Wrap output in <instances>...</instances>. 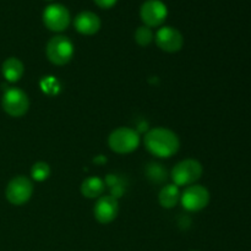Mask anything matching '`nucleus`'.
Instances as JSON below:
<instances>
[{
  "instance_id": "f257e3e1",
  "label": "nucleus",
  "mask_w": 251,
  "mask_h": 251,
  "mask_svg": "<svg viewBox=\"0 0 251 251\" xmlns=\"http://www.w3.org/2000/svg\"><path fill=\"white\" fill-rule=\"evenodd\" d=\"M144 145L152 156L158 158H171L180 149V140L173 130L157 126L146 132Z\"/></svg>"
},
{
  "instance_id": "f03ea898",
  "label": "nucleus",
  "mask_w": 251,
  "mask_h": 251,
  "mask_svg": "<svg viewBox=\"0 0 251 251\" xmlns=\"http://www.w3.org/2000/svg\"><path fill=\"white\" fill-rule=\"evenodd\" d=\"M139 132L127 126H120L113 130L108 136V146L118 154H127L134 152L140 146Z\"/></svg>"
},
{
  "instance_id": "7ed1b4c3",
  "label": "nucleus",
  "mask_w": 251,
  "mask_h": 251,
  "mask_svg": "<svg viewBox=\"0 0 251 251\" xmlns=\"http://www.w3.org/2000/svg\"><path fill=\"white\" fill-rule=\"evenodd\" d=\"M75 54V47L69 37L58 34L51 37L46 47V55L51 64L64 66L71 61Z\"/></svg>"
},
{
  "instance_id": "20e7f679",
  "label": "nucleus",
  "mask_w": 251,
  "mask_h": 251,
  "mask_svg": "<svg viewBox=\"0 0 251 251\" xmlns=\"http://www.w3.org/2000/svg\"><path fill=\"white\" fill-rule=\"evenodd\" d=\"M203 173V167L198 159L186 158L173 167L171 178L176 186H189L195 184Z\"/></svg>"
},
{
  "instance_id": "39448f33",
  "label": "nucleus",
  "mask_w": 251,
  "mask_h": 251,
  "mask_svg": "<svg viewBox=\"0 0 251 251\" xmlns=\"http://www.w3.org/2000/svg\"><path fill=\"white\" fill-rule=\"evenodd\" d=\"M34 186L29 178L25 176H16L7 183L5 196L14 206H24L31 200Z\"/></svg>"
},
{
  "instance_id": "423d86ee",
  "label": "nucleus",
  "mask_w": 251,
  "mask_h": 251,
  "mask_svg": "<svg viewBox=\"0 0 251 251\" xmlns=\"http://www.w3.org/2000/svg\"><path fill=\"white\" fill-rule=\"evenodd\" d=\"M1 105L7 115L12 118H21L28 112L29 98L21 88L10 87L6 88L2 95Z\"/></svg>"
},
{
  "instance_id": "0eeeda50",
  "label": "nucleus",
  "mask_w": 251,
  "mask_h": 251,
  "mask_svg": "<svg viewBox=\"0 0 251 251\" xmlns=\"http://www.w3.org/2000/svg\"><path fill=\"white\" fill-rule=\"evenodd\" d=\"M211 200L210 191L200 184H193L180 194V203L189 212H199L208 206Z\"/></svg>"
},
{
  "instance_id": "6e6552de",
  "label": "nucleus",
  "mask_w": 251,
  "mask_h": 251,
  "mask_svg": "<svg viewBox=\"0 0 251 251\" xmlns=\"http://www.w3.org/2000/svg\"><path fill=\"white\" fill-rule=\"evenodd\" d=\"M43 24L48 29L53 32H63L69 27L71 22L70 11L61 4H50L43 11Z\"/></svg>"
},
{
  "instance_id": "1a4fd4ad",
  "label": "nucleus",
  "mask_w": 251,
  "mask_h": 251,
  "mask_svg": "<svg viewBox=\"0 0 251 251\" xmlns=\"http://www.w3.org/2000/svg\"><path fill=\"white\" fill-rule=\"evenodd\" d=\"M168 7L162 0H146L140 7V17L145 26L159 27L166 22Z\"/></svg>"
},
{
  "instance_id": "9d476101",
  "label": "nucleus",
  "mask_w": 251,
  "mask_h": 251,
  "mask_svg": "<svg viewBox=\"0 0 251 251\" xmlns=\"http://www.w3.org/2000/svg\"><path fill=\"white\" fill-rule=\"evenodd\" d=\"M154 42L161 50L176 53L184 46V37L179 29L172 26H163L154 34Z\"/></svg>"
},
{
  "instance_id": "9b49d317",
  "label": "nucleus",
  "mask_w": 251,
  "mask_h": 251,
  "mask_svg": "<svg viewBox=\"0 0 251 251\" xmlns=\"http://www.w3.org/2000/svg\"><path fill=\"white\" fill-rule=\"evenodd\" d=\"M119 212V201L113 195H102L97 199L93 207L95 218L100 225H109L117 218Z\"/></svg>"
},
{
  "instance_id": "f8f14e48",
  "label": "nucleus",
  "mask_w": 251,
  "mask_h": 251,
  "mask_svg": "<svg viewBox=\"0 0 251 251\" xmlns=\"http://www.w3.org/2000/svg\"><path fill=\"white\" fill-rule=\"evenodd\" d=\"M102 22L100 16L92 11H81L74 19V27L83 36H93L100 29Z\"/></svg>"
},
{
  "instance_id": "ddd939ff",
  "label": "nucleus",
  "mask_w": 251,
  "mask_h": 251,
  "mask_svg": "<svg viewBox=\"0 0 251 251\" xmlns=\"http://www.w3.org/2000/svg\"><path fill=\"white\" fill-rule=\"evenodd\" d=\"M1 73L7 82H17V81L21 80V77L24 76V63H22L19 58H16V56H10V58H7L6 60L2 63Z\"/></svg>"
},
{
  "instance_id": "4468645a",
  "label": "nucleus",
  "mask_w": 251,
  "mask_h": 251,
  "mask_svg": "<svg viewBox=\"0 0 251 251\" xmlns=\"http://www.w3.org/2000/svg\"><path fill=\"white\" fill-rule=\"evenodd\" d=\"M180 190L176 184H167L158 194L159 205L164 208H173L180 201Z\"/></svg>"
},
{
  "instance_id": "2eb2a0df",
  "label": "nucleus",
  "mask_w": 251,
  "mask_h": 251,
  "mask_svg": "<svg viewBox=\"0 0 251 251\" xmlns=\"http://www.w3.org/2000/svg\"><path fill=\"white\" fill-rule=\"evenodd\" d=\"M105 190V184L98 176L86 178L81 184V194L87 199H98L103 195Z\"/></svg>"
},
{
  "instance_id": "dca6fc26",
  "label": "nucleus",
  "mask_w": 251,
  "mask_h": 251,
  "mask_svg": "<svg viewBox=\"0 0 251 251\" xmlns=\"http://www.w3.org/2000/svg\"><path fill=\"white\" fill-rule=\"evenodd\" d=\"M134 37H135V41H136V43L139 44V46L147 47L153 42L154 33L153 31H152L151 27L145 26L144 25V26L137 27V29L135 31Z\"/></svg>"
},
{
  "instance_id": "f3484780",
  "label": "nucleus",
  "mask_w": 251,
  "mask_h": 251,
  "mask_svg": "<svg viewBox=\"0 0 251 251\" xmlns=\"http://www.w3.org/2000/svg\"><path fill=\"white\" fill-rule=\"evenodd\" d=\"M50 176V167L46 162H36L31 168V176L36 181H44Z\"/></svg>"
},
{
  "instance_id": "a211bd4d",
  "label": "nucleus",
  "mask_w": 251,
  "mask_h": 251,
  "mask_svg": "<svg viewBox=\"0 0 251 251\" xmlns=\"http://www.w3.org/2000/svg\"><path fill=\"white\" fill-rule=\"evenodd\" d=\"M147 174H149V178L153 179L157 183L166 179V169L162 168V164L158 163L151 164V167H149L147 169Z\"/></svg>"
},
{
  "instance_id": "6ab92c4d",
  "label": "nucleus",
  "mask_w": 251,
  "mask_h": 251,
  "mask_svg": "<svg viewBox=\"0 0 251 251\" xmlns=\"http://www.w3.org/2000/svg\"><path fill=\"white\" fill-rule=\"evenodd\" d=\"M93 1L100 9H110L117 4L118 0H93Z\"/></svg>"
},
{
  "instance_id": "aec40b11",
  "label": "nucleus",
  "mask_w": 251,
  "mask_h": 251,
  "mask_svg": "<svg viewBox=\"0 0 251 251\" xmlns=\"http://www.w3.org/2000/svg\"><path fill=\"white\" fill-rule=\"evenodd\" d=\"M193 251H196V250H193Z\"/></svg>"
},
{
  "instance_id": "412c9836",
  "label": "nucleus",
  "mask_w": 251,
  "mask_h": 251,
  "mask_svg": "<svg viewBox=\"0 0 251 251\" xmlns=\"http://www.w3.org/2000/svg\"><path fill=\"white\" fill-rule=\"evenodd\" d=\"M49 1H50V0H49Z\"/></svg>"
}]
</instances>
